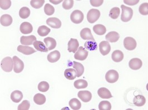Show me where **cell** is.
<instances>
[{
    "label": "cell",
    "instance_id": "19",
    "mask_svg": "<svg viewBox=\"0 0 148 110\" xmlns=\"http://www.w3.org/2000/svg\"><path fill=\"white\" fill-rule=\"evenodd\" d=\"M106 40L110 43H116L118 41L120 38V35L117 32L111 31L108 32L105 37Z\"/></svg>",
    "mask_w": 148,
    "mask_h": 110
},
{
    "label": "cell",
    "instance_id": "7",
    "mask_svg": "<svg viewBox=\"0 0 148 110\" xmlns=\"http://www.w3.org/2000/svg\"><path fill=\"white\" fill-rule=\"evenodd\" d=\"M14 61V71L15 73L18 74L22 72L24 68V63L22 60L20 59L16 56H14L13 58Z\"/></svg>",
    "mask_w": 148,
    "mask_h": 110
},
{
    "label": "cell",
    "instance_id": "16",
    "mask_svg": "<svg viewBox=\"0 0 148 110\" xmlns=\"http://www.w3.org/2000/svg\"><path fill=\"white\" fill-rule=\"evenodd\" d=\"M129 65L132 70H138L143 65V62L141 60L138 58H134L129 61Z\"/></svg>",
    "mask_w": 148,
    "mask_h": 110
},
{
    "label": "cell",
    "instance_id": "25",
    "mask_svg": "<svg viewBox=\"0 0 148 110\" xmlns=\"http://www.w3.org/2000/svg\"><path fill=\"white\" fill-rule=\"evenodd\" d=\"M33 45L37 51L47 52L49 50L44 43L40 41H35L33 43Z\"/></svg>",
    "mask_w": 148,
    "mask_h": 110
},
{
    "label": "cell",
    "instance_id": "44",
    "mask_svg": "<svg viewBox=\"0 0 148 110\" xmlns=\"http://www.w3.org/2000/svg\"><path fill=\"white\" fill-rule=\"evenodd\" d=\"M74 5L73 0H64L63 1L62 6L65 9H72Z\"/></svg>",
    "mask_w": 148,
    "mask_h": 110
},
{
    "label": "cell",
    "instance_id": "38",
    "mask_svg": "<svg viewBox=\"0 0 148 110\" xmlns=\"http://www.w3.org/2000/svg\"><path fill=\"white\" fill-rule=\"evenodd\" d=\"M49 89V85L47 82L42 81L38 85V90L42 92H45Z\"/></svg>",
    "mask_w": 148,
    "mask_h": 110
},
{
    "label": "cell",
    "instance_id": "8",
    "mask_svg": "<svg viewBox=\"0 0 148 110\" xmlns=\"http://www.w3.org/2000/svg\"><path fill=\"white\" fill-rule=\"evenodd\" d=\"M88 55V52L83 47H79L74 54V59L79 61H84L87 59Z\"/></svg>",
    "mask_w": 148,
    "mask_h": 110
},
{
    "label": "cell",
    "instance_id": "29",
    "mask_svg": "<svg viewBox=\"0 0 148 110\" xmlns=\"http://www.w3.org/2000/svg\"><path fill=\"white\" fill-rule=\"evenodd\" d=\"M93 30L95 34L98 35H103L106 32V28L102 25H96L93 27Z\"/></svg>",
    "mask_w": 148,
    "mask_h": 110
},
{
    "label": "cell",
    "instance_id": "40",
    "mask_svg": "<svg viewBox=\"0 0 148 110\" xmlns=\"http://www.w3.org/2000/svg\"><path fill=\"white\" fill-rule=\"evenodd\" d=\"M44 12L47 15L51 16L53 14H54L55 12V9L49 3H47L44 6Z\"/></svg>",
    "mask_w": 148,
    "mask_h": 110
},
{
    "label": "cell",
    "instance_id": "4",
    "mask_svg": "<svg viewBox=\"0 0 148 110\" xmlns=\"http://www.w3.org/2000/svg\"><path fill=\"white\" fill-rule=\"evenodd\" d=\"M84 19V15L80 10L76 9L71 15V20L75 24H81Z\"/></svg>",
    "mask_w": 148,
    "mask_h": 110
},
{
    "label": "cell",
    "instance_id": "32",
    "mask_svg": "<svg viewBox=\"0 0 148 110\" xmlns=\"http://www.w3.org/2000/svg\"><path fill=\"white\" fill-rule=\"evenodd\" d=\"M74 86L77 89L85 88L88 86V82L84 80H78L74 82Z\"/></svg>",
    "mask_w": 148,
    "mask_h": 110
},
{
    "label": "cell",
    "instance_id": "3",
    "mask_svg": "<svg viewBox=\"0 0 148 110\" xmlns=\"http://www.w3.org/2000/svg\"><path fill=\"white\" fill-rule=\"evenodd\" d=\"M100 15L101 13L99 9H90L87 13V18L90 24H93L99 20Z\"/></svg>",
    "mask_w": 148,
    "mask_h": 110
},
{
    "label": "cell",
    "instance_id": "2",
    "mask_svg": "<svg viewBox=\"0 0 148 110\" xmlns=\"http://www.w3.org/2000/svg\"><path fill=\"white\" fill-rule=\"evenodd\" d=\"M122 9V13L121 15V20L122 21L126 22L129 21L133 16V10L132 8L126 7L122 5L121 6Z\"/></svg>",
    "mask_w": 148,
    "mask_h": 110
},
{
    "label": "cell",
    "instance_id": "43",
    "mask_svg": "<svg viewBox=\"0 0 148 110\" xmlns=\"http://www.w3.org/2000/svg\"><path fill=\"white\" fill-rule=\"evenodd\" d=\"M11 1L10 0H1L0 1V7L3 9L6 10L11 7Z\"/></svg>",
    "mask_w": 148,
    "mask_h": 110
},
{
    "label": "cell",
    "instance_id": "34",
    "mask_svg": "<svg viewBox=\"0 0 148 110\" xmlns=\"http://www.w3.org/2000/svg\"><path fill=\"white\" fill-rule=\"evenodd\" d=\"M30 10L28 7H23L19 11V16L23 19H26L30 16Z\"/></svg>",
    "mask_w": 148,
    "mask_h": 110
},
{
    "label": "cell",
    "instance_id": "24",
    "mask_svg": "<svg viewBox=\"0 0 148 110\" xmlns=\"http://www.w3.org/2000/svg\"><path fill=\"white\" fill-rule=\"evenodd\" d=\"M23 98V94L20 91L16 90L11 94V99L14 102L18 103Z\"/></svg>",
    "mask_w": 148,
    "mask_h": 110
},
{
    "label": "cell",
    "instance_id": "45",
    "mask_svg": "<svg viewBox=\"0 0 148 110\" xmlns=\"http://www.w3.org/2000/svg\"><path fill=\"white\" fill-rule=\"evenodd\" d=\"M103 2V0H90L91 5L94 7H99L102 5Z\"/></svg>",
    "mask_w": 148,
    "mask_h": 110
},
{
    "label": "cell",
    "instance_id": "12",
    "mask_svg": "<svg viewBox=\"0 0 148 110\" xmlns=\"http://www.w3.org/2000/svg\"><path fill=\"white\" fill-rule=\"evenodd\" d=\"M79 47V42L77 39L71 38L68 43V51L75 53Z\"/></svg>",
    "mask_w": 148,
    "mask_h": 110
},
{
    "label": "cell",
    "instance_id": "6",
    "mask_svg": "<svg viewBox=\"0 0 148 110\" xmlns=\"http://www.w3.org/2000/svg\"><path fill=\"white\" fill-rule=\"evenodd\" d=\"M119 78V75L118 72L114 70H111L107 71L105 78L108 83L113 84L117 81Z\"/></svg>",
    "mask_w": 148,
    "mask_h": 110
},
{
    "label": "cell",
    "instance_id": "21",
    "mask_svg": "<svg viewBox=\"0 0 148 110\" xmlns=\"http://www.w3.org/2000/svg\"><path fill=\"white\" fill-rule=\"evenodd\" d=\"M60 58V53L58 51H54L48 54L47 59L51 63H54L57 62Z\"/></svg>",
    "mask_w": 148,
    "mask_h": 110
},
{
    "label": "cell",
    "instance_id": "27",
    "mask_svg": "<svg viewBox=\"0 0 148 110\" xmlns=\"http://www.w3.org/2000/svg\"><path fill=\"white\" fill-rule=\"evenodd\" d=\"M134 104L138 107H141L144 106L146 103V99L144 96L143 95H138L135 96L134 99Z\"/></svg>",
    "mask_w": 148,
    "mask_h": 110
},
{
    "label": "cell",
    "instance_id": "46",
    "mask_svg": "<svg viewBox=\"0 0 148 110\" xmlns=\"http://www.w3.org/2000/svg\"><path fill=\"white\" fill-rule=\"evenodd\" d=\"M124 3L127 4V5H130V6H132V5H135L137 3H139V0H135V1H132V0H129V1H127V0H124L123 1Z\"/></svg>",
    "mask_w": 148,
    "mask_h": 110
},
{
    "label": "cell",
    "instance_id": "23",
    "mask_svg": "<svg viewBox=\"0 0 148 110\" xmlns=\"http://www.w3.org/2000/svg\"><path fill=\"white\" fill-rule=\"evenodd\" d=\"M1 24L3 26H9L12 23V18L8 14L3 15L0 19Z\"/></svg>",
    "mask_w": 148,
    "mask_h": 110
},
{
    "label": "cell",
    "instance_id": "26",
    "mask_svg": "<svg viewBox=\"0 0 148 110\" xmlns=\"http://www.w3.org/2000/svg\"><path fill=\"white\" fill-rule=\"evenodd\" d=\"M123 52L120 50H115L112 53V59L116 62H120L123 59Z\"/></svg>",
    "mask_w": 148,
    "mask_h": 110
},
{
    "label": "cell",
    "instance_id": "20",
    "mask_svg": "<svg viewBox=\"0 0 148 110\" xmlns=\"http://www.w3.org/2000/svg\"><path fill=\"white\" fill-rule=\"evenodd\" d=\"M44 42L49 50H53L57 46V42L56 40L52 37H49L44 38Z\"/></svg>",
    "mask_w": 148,
    "mask_h": 110
},
{
    "label": "cell",
    "instance_id": "30",
    "mask_svg": "<svg viewBox=\"0 0 148 110\" xmlns=\"http://www.w3.org/2000/svg\"><path fill=\"white\" fill-rule=\"evenodd\" d=\"M73 67L75 68V70L77 71V77H79L81 76L83 74L84 71V68L82 64L79 62L74 61L73 62Z\"/></svg>",
    "mask_w": 148,
    "mask_h": 110
},
{
    "label": "cell",
    "instance_id": "47",
    "mask_svg": "<svg viewBox=\"0 0 148 110\" xmlns=\"http://www.w3.org/2000/svg\"><path fill=\"white\" fill-rule=\"evenodd\" d=\"M62 1H63L62 0H59V1H52V0H50V2L51 3H53L55 4V5H57V4L60 3V2H62Z\"/></svg>",
    "mask_w": 148,
    "mask_h": 110
},
{
    "label": "cell",
    "instance_id": "13",
    "mask_svg": "<svg viewBox=\"0 0 148 110\" xmlns=\"http://www.w3.org/2000/svg\"><path fill=\"white\" fill-rule=\"evenodd\" d=\"M20 30L22 34H30L33 32V26L28 22H23L20 27Z\"/></svg>",
    "mask_w": 148,
    "mask_h": 110
},
{
    "label": "cell",
    "instance_id": "1",
    "mask_svg": "<svg viewBox=\"0 0 148 110\" xmlns=\"http://www.w3.org/2000/svg\"><path fill=\"white\" fill-rule=\"evenodd\" d=\"M14 61L10 57H6L1 61V67L6 72H10L14 69Z\"/></svg>",
    "mask_w": 148,
    "mask_h": 110
},
{
    "label": "cell",
    "instance_id": "36",
    "mask_svg": "<svg viewBox=\"0 0 148 110\" xmlns=\"http://www.w3.org/2000/svg\"><path fill=\"white\" fill-rule=\"evenodd\" d=\"M120 13V9L119 7H114L110 10L109 16L111 18L115 20L119 16Z\"/></svg>",
    "mask_w": 148,
    "mask_h": 110
},
{
    "label": "cell",
    "instance_id": "14",
    "mask_svg": "<svg viewBox=\"0 0 148 110\" xmlns=\"http://www.w3.org/2000/svg\"><path fill=\"white\" fill-rule=\"evenodd\" d=\"M81 37L85 40H90L92 41H95L92 34L91 33L90 28H84L82 29L80 32Z\"/></svg>",
    "mask_w": 148,
    "mask_h": 110
},
{
    "label": "cell",
    "instance_id": "37",
    "mask_svg": "<svg viewBox=\"0 0 148 110\" xmlns=\"http://www.w3.org/2000/svg\"><path fill=\"white\" fill-rule=\"evenodd\" d=\"M85 47L90 51H95L97 49V45L95 41H87L84 43Z\"/></svg>",
    "mask_w": 148,
    "mask_h": 110
},
{
    "label": "cell",
    "instance_id": "18",
    "mask_svg": "<svg viewBox=\"0 0 148 110\" xmlns=\"http://www.w3.org/2000/svg\"><path fill=\"white\" fill-rule=\"evenodd\" d=\"M99 96L103 99H109L112 97L110 91L105 87H101L98 90Z\"/></svg>",
    "mask_w": 148,
    "mask_h": 110
},
{
    "label": "cell",
    "instance_id": "5",
    "mask_svg": "<svg viewBox=\"0 0 148 110\" xmlns=\"http://www.w3.org/2000/svg\"><path fill=\"white\" fill-rule=\"evenodd\" d=\"M123 45L126 50L132 51L136 47L137 43L136 40L132 37H127L123 40Z\"/></svg>",
    "mask_w": 148,
    "mask_h": 110
},
{
    "label": "cell",
    "instance_id": "9",
    "mask_svg": "<svg viewBox=\"0 0 148 110\" xmlns=\"http://www.w3.org/2000/svg\"><path fill=\"white\" fill-rule=\"evenodd\" d=\"M99 49L100 53L103 56H106L108 55L111 51V46L108 42L106 41H103L99 43Z\"/></svg>",
    "mask_w": 148,
    "mask_h": 110
},
{
    "label": "cell",
    "instance_id": "35",
    "mask_svg": "<svg viewBox=\"0 0 148 110\" xmlns=\"http://www.w3.org/2000/svg\"><path fill=\"white\" fill-rule=\"evenodd\" d=\"M99 110H111V104L109 101H102L99 103Z\"/></svg>",
    "mask_w": 148,
    "mask_h": 110
},
{
    "label": "cell",
    "instance_id": "41",
    "mask_svg": "<svg viewBox=\"0 0 148 110\" xmlns=\"http://www.w3.org/2000/svg\"><path fill=\"white\" fill-rule=\"evenodd\" d=\"M139 11L140 14L142 15H148V3L145 2L141 4L139 8Z\"/></svg>",
    "mask_w": 148,
    "mask_h": 110
},
{
    "label": "cell",
    "instance_id": "39",
    "mask_svg": "<svg viewBox=\"0 0 148 110\" xmlns=\"http://www.w3.org/2000/svg\"><path fill=\"white\" fill-rule=\"evenodd\" d=\"M44 2V0H32L30 1V5L33 8L38 9L41 8L43 6Z\"/></svg>",
    "mask_w": 148,
    "mask_h": 110
},
{
    "label": "cell",
    "instance_id": "31",
    "mask_svg": "<svg viewBox=\"0 0 148 110\" xmlns=\"http://www.w3.org/2000/svg\"><path fill=\"white\" fill-rule=\"evenodd\" d=\"M69 105L72 110H79L81 108V103L77 99H72L69 102Z\"/></svg>",
    "mask_w": 148,
    "mask_h": 110
},
{
    "label": "cell",
    "instance_id": "10",
    "mask_svg": "<svg viewBox=\"0 0 148 110\" xmlns=\"http://www.w3.org/2000/svg\"><path fill=\"white\" fill-rule=\"evenodd\" d=\"M48 25L53 28H59L62 26L60 20L56 17H50L46 21Z\"/></svg>",
    "mask_w": 148,
    "mask_h": 110
},
{
    "label": "cell",
    "instance_id": "22",
    "mask_svg": "<svg viewBox=\"0 0 148 110\" xmlns=\"http://www.w3.org/2000/svg\"><path fill=\"white\" fill-rule=\"evenodd\" d=\"M64 76L69 80H73L77 77V73L74 68H67L64 71Z\"/></svg>",
    "mask_w": 148,
    "mask_h": 110
},
{
    "label": "cell",
    "instance_id": "28",
    "mask_svg": "<svg viewBox=\"0 0 148 110\" xmlns=\"http://www.w3.org/2000/svg\"><path fill=\"white\" fill-rule=\"evenodd\" d=\"M34 101L37 105H42L46 101V97L42 94L37 93L34 97Z\"/></svg>",
    "mask_w": 148,
    "mask_h": 110
},
{
    "label": "cell",
    "instance_id": "11",
    "mask_svg": "<svg viewBox=\"0 0 148 110\" xmlns=\"http://www.w3.org/2000/svg\"><path fill=\"white\" fill-rule=\"evenodd\" d=\"M35 41H36V37L34 35L29 36H23L20 38V43L23 45H32Z\"/></svg>",
    "mask_w": 148,
    "mask_h": 110
},
{
    "label": "cell",
    "instance_id": "33",
    "mask_svg": "<svg viewBox=\"0 0 148 110\" xmlns=\"http://www.w3.org/2000/svg\"><path fill=\"white\" fill-rule=\"evenodd\" d=\"M50 32V29L46 26L43 25L40 26L38 29V34L41 37L47 36Z\"/></svg>",
    "mask_w": 148,
    "mask_h": 110
},
{
    "label": "cell",
    "instance_id": "42",
    "mask_svg": "<svg viewBox=\"0 0 148 110\" xmlns=\"http://www.w3.org/2000/svg\"><path fill=\"white\" fill-rule=\"evenodd\" d=\"M30 103L29 101L24 100L22 102L21 104L18 106L17 110H28L30 109Z\"/></svg>",
    "mask_w": 148,
    "mask_h": 110
},
{
    "label": "cell",
    "instance_id": "17",
    "mask_svg": "<svg viewBox=\"0 0 148 110\" xmlns=\"http://www.w3.org/2000/svg\"><path fill=\"white\" fill-rule=\"evenodd\" d=\"M17 51L19 52H21L25 55H30L36 52L34 49L29 46H25L23 45H19L17 47Z\"/></svg>",
    "mask_w": 148,
    "mask_h": 110
},
{
    "label": "cell",
    "instance_id": "15",
    "mask_svg": "<svg viewBox=\"0 0 148 110\" xmlns=\"http://www.w3.org/2000/svg\"><path fill=\"white\" fill-rule=\"evenodd\" d=\"M78 97L84 102H88L92 99V93L88 91H80L78 93Z\"/></svg>",
    "mask_w": 148,
    "mask_h": 110
}]
</instances>
